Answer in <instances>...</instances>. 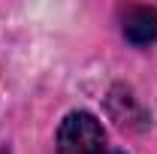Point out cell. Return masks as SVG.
Instances as JSON below:
<instances>
[{
	"instance_id": "cell-1",
	"label": "cell",
	"mask_w": 157,
	"mask_h": 154,
	"mask_svg": "<svg viewBox=\"0 0 157 154\" xmlns=\"http://www.w3.org/2000/svg\"><path fill=\"white\" fill-rule=\"evenodd\" d=\"M103 142H106L103 124L88 112L67 115L58 130V151L60 154H100Z\"/></svg>"
},
{
	"instance_id": "cell-2",
	"label": "cell",
	"mask_w": 157,
	"mask_h": 154,
	"mask_svg": "<svg viewBox=\"0 0 157 154\" xmlns=\"http://www.w3.org/2000/svg\"><path fill=\"white\" fill-rule=\"evenodd\" d=\"M124 37L133 45H148L157 39V12L148 6H133L124 15Z\"/></svg>"
},
{
	"instance_id": "cell-3",
	"label": "cell",
	"mask_w": 157,
	"mask_h": 154,
	"mask_svg": "<svg viewBox=\"0 0 157 154\" xmlns=\"http://www.w3.org/2000/svg\"><path fill=\"white\" fill-rule=\"evenodd\" d=\"M100 154H124V151H100Z\"/></svg>"
}]
</instances>
